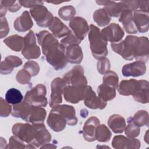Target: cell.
Instances as JSON below:
<instances>
[{"instance_id": "18", "label": "cell", "mask_w": 149, "mask_h": 149, "mask_svg": "<svg viewBox=\"0 0 149 149\" xmlns=\"http://www.w3.org/2000/svg\"><path fill=\"white\" fill-rule=\"evenodd\" d=\"M149 12H146L141 10L134 11L133 14V20L134 24L140 33H146L149 28Z\"/></svg>"}, {"instance_id": "32", "label": "cell", "mask_w": 149, "mask_h": 149, "mask_svg": "<svg viewBox=\"0 0 149 149\" xmlns=\"http://www.w3.org/2000/svg\"><path fill=\"white\" fill-rule=\"evenodd\" d=\"M98 96L103 101L107 102L113 100L116 96V88L102 83L97 89Z\"/></svg>"}, {"instance_id": "22", "label": "cell", "mask_w": 149, "mask_h": 149, "mask_svg": "<svg viewBox=\"0 0 149 149\" xmlns=\"http://www.w3.org/2000/svg\"><path fill=\"white\" fill-rule=\"evenodd\" d=\"M119 22L122 23L124 30L129 34L137 33V29L133 20L132 12L129 9H125L120 15Z\"/></svg>"}, {"instance_id": "9", "label": "cell", "mask_w": 149, "mask_h": 149, "mask_svg": "<svg viewBox=\"0 0 149 149\" xmlns=\"http://www.w3.org/2000/svg\"><path fill=\"white\" fill-rule=\"evenodd\" d=\"M68 86L63 78L56 77L54 79L51 84V94L49 100V106L53 108L62 102V95L65 88Z\"/></svg>"}, {"instance_id": "53", "label": "cell", "mask_w": 149, "mask_h": 149, "mask_svg": "<svg viewBox=\"0 0 149 149\" xmlns=\"http://www.w3.org/2000/svg\"><path fill=\"white\" fill-rule=\"evenodd\" d=\"M40 148H56V146H54L52 144H45L44 145H43L42 146H41Z\"/></svg>"}, {"instance_id": "13", "label": "cell", "mask_w": 149, "mask_h": 149, "mask_svg": "<svg viewBox=\"0 0 149 149\" xmlns=\"http://www.w3.org/2000/svg\"><path fill=\"white\" fill-rule=\"evenodd\" d=\"M112 146L116 149H138L140 147L141 144L140 141L136 138L117 135L113 138Z\"/></svg>"}, {"instance_id": "37", "label": "cell", "mask_w": 149, "mask_h": 149, "mask_svg": "<svg viewBox=\"0 0 149 149\" xmlns=\"http://www.w3.org/2000/svg\"><path fill=\"white\" fill-rule=\"evenodd\" d=\"M132 119L133 123L139 127L143 126H148L149 116L148 113L146 111H138L134 113L133 117H132Z\"/></svg>"}, {"instance_id": "6", "label": "cell", "mask_w": 149, "mask_h": 149, "mask_svg": "<svg viewBox=\"0 0 149 149\" xmlns=\"http://www.w3.org/2000/svg\"><path fill=\"white\" fill-rule=\"evenodd\" d=\"M24 44L22 54L27 59H37L41 55L40 47L37 44L36 37L32 30L24 37Z\"/></svg>"}, {"instance_id": "34", "label": "cell", "mask_w": 149, "mask_h": 149, "mask_svg": "<svg viewBox=\"0 0 149 149\" xmlns=\"http://www.w3.org/2000/svg\"><path fill=\"white\" fill-rule=\"evenodd\" d=\"M93 17L95 22L100 27L108 25L111 19V17L104 8H100L96 10L93 15Z\"/></svg>"}, {"instance_id": "20", "label": "cell", "mask_w": 149, "mask_h": 149, "mask_svg": "<svg viewBox=\"0 0 149 149\" xmlns=\"http://www.w3.org/2000/svg\"><path fill=\"white\" fill-rule=\"evenodd\" d=\"M47 121L48 126L56 132L62 131L67 124L65 119L58 112L52 109L50 111Z\"/></svg>"}, {"instance_id": "3", "label": "cell", "mask_w": 149, "mask_h": 149, "mask_svg": "<svg viewBox=\"0 0 149 149\" xmlns=\"http://www.w3.org/2000/svg\"><path fill=\"white\" fill-rule=\"evenodd\" d=\"M88 33V38L93 56L98 60L106 57L108 54V42L102 36L100 29L94 24H90Z\"/></svg>"}, {"instance_id": "51", "label": "cell", "mask_w": 149, "mask_h": 149, "mask_svg": "<svg viewBox=\"0 0 149 149\" xmlns=\"http://www.w3.org/2000/svg\"><path fill=\"white\" fill-rule=\"evenodd\" d=\"M138 10L149 12V1H139V8Z\"/></svg>"}, {"instance_id": "44", "label": "cell", "mask_w": 149, "mask_h": 149, "mask_svg": "<svg viewBox=\"0 0 149 149\" xmlns=\"http://www.w3.org/2000/svg\"><path fill=\"white\" fill-rule=\"evenodd\" d=\"M32 77L37 76L40 72L39 65L34 61H29L24 65V68Z\"/></svg>"}, {"instance_id": "15", "label": "cell", "mask_w": 149, "mask_h": 149, "mask_svg": "<svg viewBox=\"0 0 149 149\" xmlns=\"http://www.w3.org/2000/svg\"><path fill=\"white\" fill-rule=\"evenodd\" d=\"M99 5H104V9L111 17H119L122 13L128 8L122 2H115L111 1H96Z\"/></svg>"}, {"instance_id": "38", "label": "cell", "mask_w": 149, "mask_h": 149, "mask_svg": "<svg viewBox=\"0 0 149 149\" xmlns=\"http://www.w3.org/2000/svg\"><path fill=\"white\" fill-rule=\"evenodd\" d=\"M7 148L24 149V148H35L32 145L27 144L24 141L19 139L18 137L13 135L11 136L9 139V144L8 145Z\"/></svg>"}, {"instance_id": "48", "label": "cell", "mask_w": 149, "mask_h": 149, "mask_svg": "<svg viewBox=\"0 0 149 149\" xmlns=\"http://www.w3.org/2000/svg\"><path fill=\"white\" fill-rule=\"evenodd\" d=\"M0 38H3V37H6L9 31V27L8 25V21L6 17H1V23H0Z\"/></svg>"}, {"instance_id": "23", "label": "cell", "mask_w": 149, "mask_h": 149, "mask_svg": "<svg viewBox=\"0 0 149 149\" xmlns=\"http://www.w3.org/2000/svg\"><path fill=\"white\" fill-rule=\"evenodd\" d=\"M33 26V22L29 12L24 11L22 15L14 21L15 29L19 32H26L30 30Z\"/></svg>"}, {"instance_id": "10", "label": "cell", "mask_w": 149, "mask_h": 149, "mask_svg": "<svg viewBox=\"0 0 149 149\" xmlns=\"http://www.w3.org/2000/svg\"><path fill=\"white\" fill-rule=\"evenodd\" d=\"M68 85H87V80L84 76L83 68L80 65L73 67L63 77Z\"/></svg>"}, {"instance_id": "8", "label": "cell", "mask_w": 149, "mask_h": 149, "mask_svg": "<svg viewBox=\"0 0 149 149\" xmlns=\"http://www.w3.org/2000/svg\"><path fill=\"white\" fill-rule=\"evenodd\" d=\"M30 13L37 24L42 27H49L54 17L52 13L43 5L30 8Z\"/></svg>"}, {"instance_id": "42", "label": "cell", "mask_w": 149, "mask_h": 149, "mask_svg": "<svg viewBox=\"0 0 149 149\" xmlns=\"http://www.w3.org/2000/svg\"><path fill=\"white\" fill-rule=\"evenodd\" d=\"M31 74L24 68L20 69L16 74V79L21 84H28L30 83Z\"/></svg>"}, {"instance_id": "49", "label": "cell", "mask_w": 149, "mask_h": 149, "mask_svg": "<svg viewBox=\"0 0 149 149\" xmlns=\"http://www.w3.org/2000/svg\"><path fill=\"white\" fill-rule=\"evenodd\" d=\"M19 2L21 6H23L25 8H30L44 5L43 2L41 1H19Z\"/></svg>"}, {"instance_id": "40", "label": "cell", "mask_w": 149, "mask_h": 149, "mask_svg": "<svg viewBox=\"0 0 149 149\" xmlns=\"http://www.w3.org/2000/svg\"><path fill=\"white\" fill-rule=\"evenodd\" d=\"M76 14V9L72 5L65 6L61 8L58 10V15L61 19L68 21L74 17Z\"/></svg>"}, {"instance_id": "39", "label": "cell", "mask_w": 149, "mask_h": 149, "mask_svg": "<svg viewBox=\"0 0 149 149\" xmlns=\"http://www.w3.org/2000/svg\"><path fill=\"white\" fill-rule=\"evenodd\" d=\"M127 125L125 129V134L130 138H135L137 137L140 132V128L139 126L135 125L132 121V117L127 119Z\"/></svg>"}, {"instance_id": "11", "label": "cell", "mask_w": 149, "mask_h": 149, "mask_svg": "<svg viewBox=\"0 0 149 149\" xmlns=\"http://www.w3.org/2000/svg\"><path fill=\"white\" fill-rule=\"evenodd\" d=\"M69 26L72 32L81 41L84 40L89 31L87 22L81 17L77 16L72 18L69 22Z\"/></svg>"}, {"instance_id": "29", "label": "cell", "mask_w": 149, "mask_h": 149, "mask_svg": "<svg viewBox=\"0 0 149 149\" xmlns=\"http://www.w3.org/2000/svg\"><path fill=\"white\" fill-rule=\"evenodd\" d=\"M31 105L26 101L13 105L12 115L15 118H21L26 122H29Z\"/></svg>"}, {"instance_id": "30", "label": "cell", "mask_w": 149, "mask_h": 149, "mask_svg": "<svg viewBox=\"0 0 149 149\" xmlns=\"http://www.w3.org/2000/svg\"><path fill=\"white\" fill-rule=\"evenodd\" d=\"M108 125L115 133H123L126 126L125 118L118 114H113L109 118Z\"/></svg>"}, {"instance_id": "45", "label": "cell", "mask_w": 149, "mask_h": 149, "mask_svg": "<svg viewBox=\"0 0 149 149\" xmlns=\"http://www.w3.org/2000/svg\"><path fill=\"white\" fill-rule=\"evenodd\" d=\"M12 107L2 97L0 98V116L8 117L12 113Z\"/></svg>"}, {"instance_id": "50", "label": "cell", "mask_w": 149, "mask_h": 149, "mask_svg": "<svg viewBox=\"0 0 149 149\" xmlns=\"http://www.w3.org/2000/svg\"><path fill=\"white\" fill-rule=\"evenodd\" d=\"M127 7L132 11L134 12L139 9V1H122Z\"/></svg>"}, {"instance_id": "43", "label": "cell", "mask_w": 149, "mask_h": 149, "mask_svg": "<svg viewBox=\"0 0 149 149\" xmlns=\"http://www.w3.org/2000/svg\"><path fill=\"white\" fill-rule=\"evenodd\" d=\"M111 63L108 58L104 57L98 59L97 63V68L98 72L101 74H104L106 72L110 70Z\"/></svg>"}, {"instance_id": "17", "label": "cell", "mask_w": 149, "mask_h": 149, "mask_svg": "<svg viewBox=\"0 0 149 149\" xmlns=\"http://www.w3.org/2000/svg\"><path fill=\"white\" fill-rule=\"evenodd\" d=\"M84 104L87 107L93 109H103L107 106V102L97 96L90 86H88L87 94L84 99Z\"/></svg>"}, {"instance_id": "4", "label": "cell", "mask_w": 149, "mask_h": 149, "mask_svg": "<svg viewBox=\"0 0 149 149\" xmlns=\"http://www.w3.org/2000/svg\"><path fill=\"white\" fill-rule=\"evenodd\" d=\"M139 42V37L127 36L124 40L111 43V47L114 52L120 55L123 59L131 61L134 58Z\"/></svg>"}, {"instance_id": "16", "label": "cell", "mask_w": 149, "mask_h": 149, "mask_svg": "<svg viewBox=\"0 0 149 149\" xmlns=\"http://www.w3.org/2000/svg\"><path fill=\"white\" fill-rule=\"evenodd\" d=\"M52 110L58 112L66 120V123L70 126L76 125L77 118L76 116V111L73 107L69 105H58L52 108Z\"/></svg>"}, {"instance_id": "31", "label": "cell", "mask_w": 149, "mask_h": 149, "mask_svg": "<svg viewBox=\"0 0 149 149\" xmlns=\"http://www.w3.org/2000/svg\"><path fill=\"white\" fill-rule=\"evenodd\" d=\"M47 116V112L43 107L31 105L29 122L32 124L42 123Z\"/></svg>"}, {"instance_id": "14", "label": "cell", "mask_w": 149, "mask_h": 149, "mask_svg": "<svg viewBox=\"0 0 149 149\" xmlns=\"http://www.w3.org/2000/svg\"><path fill=\"white\" fill-rule=\"evenodd\" d=\"M146 72V66L144 62L136 61L132 63L125 65L122 73L125 77H139L144 75Z\"/></svg>"}, {"instance_id": "19", "label": "cell", "mask_w": 149, "mask_h": 149, "mask_svg": "<svg viewBox=\"0 0 149 149\" xmlns=\"http://www.w3.org/2000/svg\"><path fill=\"white\" fill-rule=\"evenodd\" d=\"M99 125L100 120L95 116H91L86 121L83 127V137L86 141L92 142L95 140V129Z\"/></svg>"}, {"instance_id": "12", "label": "cell", "mask_w": 149, "mask_h": 149, "mask_svg": "<svg viewBox=\"0 0 149 149\" xmlns=\"http://www.w3.org/2000/svg\"><path fill=\"white\" fill-rule=\"evenodd\" d=\"M101 32L105 40L111 43L120 41L125 35L124 31L121 27L115 23H111L104 27Z\"/></svg>"}, {"instance_id": "41", "label": "cell", "mask_w": 149, "mask_h": 149, "mask_svg": "<svg viewBox=\"0 0 149 149\" xmlns=\"http://www.w3.org/2000/svg\"><path fill=\"white\" fill-rule=\"evenodd\" d=\"M118 76L117 73L113 71L109 70L104 74L102 83L104 84L113 87L116 89L118 86Z\"/></svg>"}, {"instance_id": "55", "label": "cell", "mask_w": 149, "mask_h": 149, "mask_svg": "<svg viewBox=\"0 0 149 149\" xmlns=\"http://www.w3.org/2000/svg\"><path fill=\"white\" fill-rule=\"evenodd\" d=\"M47 2L52 3H54V4H59V3H62V2H53V1H51V2Z\"/></svg>"}, {"instance_id": "24", "label": "cell", "mask_w": 149, "mask_h": 149, "mask_svg": "<svg viewBox=\"0 0 149 149\" xmlns=\"http://www.w3.org/2000/svg\"><path fill=\"white\" fill-rule=\"evenodd\" d=\"M22 65V59L13 55L6 56L4 61H2L0 65V72L2 74H10L15 68Z\"/></svg>"}, {"instance_id": "2", "label": "cell", "mask_w": 149, "mask_h": 149, "mask_svg": "<svg viewBox=\"0 0 149 149\" xmlns=\"http://www.w3.org/2000/svg\"><path fill=\"white\" fill-rule=\"evenodd\" d=\"M12 132L13 135L27 144L32 145L35 148L49 143L52 139L43 123L33 125L17 123L13 126Z\"/></svg>"}, {"instance_id": "52", "label": "cell", "mask_w": 149, "mask_h": 149, "mask_svg": "<svg viewBox=\"0 0 149 149\" xmlns=\"http://www.w3.org/2000/svg\"><path fill=\"white\" fill-rule=\"evenodd\" d=\"M0 16L1 17H5V15H6L8 9L3 4H2L1 3H0Z\"/></svg>"}, {"instance_id": "1", "label": "cell", "mask_w": 149, "mask_h": 149, "mask_svg": "<svg viewBox=\"0 0 149 149\" xmlns=\"http://www.w3.org/2000/svg\"><path fill=\"white\" fill-rule=\"evenodd\" d=\"M37 37L48 63L56 70L66 67L68 61L65 55V48L56 37L47 30L40 31L37 34Z\"/></svg>"}, {"instance_id": "7", "label": "cell", "mask_w": 149, "mask_h": 149, "mask_svg": "<svg viewBox=\"0 0 149 149\" xmlns=\"http://www.w3.org/2000/svg\"><path fill=\"white\" fill-rule=\"evenodd\" d=\"M87 85H68L63 90V97L68 102L77 104L84 100L87 94Z\"/></svg>"}, {"instance_id": "21", "label": "cell", "mask_w": 149, "mask_h": 149, "mask_svg": "<svg viewBox=\"0 0 149 149\" xmlns=\"http://www.w3.org/2000/svg\"><path fill=\"white\" fill-rule=\"evenodd\" d=\"M65 55L68 62L80 64L83 58L81 48L78 44H70L65 48Z\"/></svg>"}, {"instance_id": "26", "label": "cell", "mask_w": 149, "mask_h": 149, "mask_svg": "<svg viewBox=\"0 0 149 149\" xmlns=\"http://www.w3.org/2000/svg\"><path fill=\"white\" fill-rule=\"evenodd\" d=\"M149 57V41L147 37H139V42L137 49L134 56L137 61L145 63L148 61Z\"/></svg>"}, {"instance_id": "47", "label": "cell", "mask_w": 149, "mask_h": 149, "mask_svg": "<svg viewBox=\"0 0 149 149\" xmlns=\"http://www.w3.org/2000/svg\"><path fill=\"white\" fill-rule=\"evenodd\" d=\"M81 42V41L78 40L76 36L74 35V34L71 32L66 37L63 38L61 41L60 43L65 47L66 48L68 45L70 44H78L79 45Z\"/></svg>"}, {"instance_id": "35", "label": "cell", "mask_w": 149, "mask_h": 149, "mask_svg": "<svg viewBox=\"0 0 149 149\" xmlns=\"http://www.w3.org/2000/svg\"><path fill=\"white\" fill-rule=\"evenodd\" d=\"M112 133L105 124L99 125L95 133V139L99 142H108L111 139Z\"/></svg>"}, {"instance_id": "25", "label": "cell", "mask_w": 149, "mask_h": 149, "mask_svg": "<svg viewBox=\"0 0 149 149\" xmlns=\"http://www.w3.org/2000/svg\"><path fill=\"white\" fill-rule=\"evenodd\" d=\"M49 29L55 37L59 38L66 37L71 32V30L58 17H54L49 26Z\"/></svg>"}, {"instance_id": "28", "label": "cell", "mask_w": 149, "mask_h": 149, "mask_svg": "<svg viewBox=\"0 0 149 149\" xmlns=\"http://www.w3.org/2000/svg\"><path fill=\"white\" fill-rule=\"evenodd\" d=\"M139 80L134 79L130 80H123L118 86V91L120 95L129 96L133 95L139 87Z\"/></svg>"}, {"instance_id": "5", "label": "cell", "mask_w": 149, "mask_h": 149, "mask_svg": "<svg viewBox=\"0 0 149 149\" xmlns=\"http://www.w3.org/2000/svg\"><path fill=\"white\" fill-rule=\"evenodd\" d=\"M46 94L45 86L42 84H38L26 92L24 101L31 105L45 107L48 104Z\"/></svg>"}, {"instance_id": "46", "label": "cell", "mask_w": 149, "mask_h": 149, "mask_svg": "<svg viewBox=\"0 0 149 149\" xmlns=\"http://www.w3.org/2000/svg\"><path fill=\"white\" fill-rule=\"evenodd\" d=\"M0 3L3 4L6 9L9 10L10 12H16L20 10L21 8V5L19 2V1H6L2 0L1 1Z\"/></svg>"}, {"instance_id": "27", "label": "cell", "mask_w": 149, "mask_h": 149, "mask_svg": "<svg viewBox=\"0 0 149 149\" xmlns=\"http://www.w3.org/2000/svg\"><path fill=\"white\" fill-rule=\"evenodd\" d=\"M139 87L136 91L132 95L133 98L136 101L141 104L148 102V81L145 80H139Z\"/></svg>"}, {"instance_id": "36", "label": "cell", "mask_w": 149, "mask_h": 149, "mask_svg": "<svg viewBox=\"0 0 149 149\" xmlns=\"http://www.w3.org/2000/svg\"><path fill=\"white\" fill-rule=\"evenodd\" d=\"M23 99L22 93L15 88L9 89L5 94V100L10 104L15 105L22 101Z\"/></svg>"}, {"instance_id": "33", "label": "cell", "mask_w": 149, "mask_h": 149, "mask_svg": "<svg viewBox=\"0 0 149 149\" xmlns=\"http://www.w3.org/2000/svg\"><path fill=\"white\" fill-rule=\"evenodd\" d=\"M3 42L12 50L19 52L22 50L24 44V38L19 35L15 34L6 38Z\"/></svg>"}, {"instance_id": "54", "label": "cell", "mask_w": 149, "mask_h": 149, "mask_svg": "<svg viewBox=\"0 0 149 149\" xmlns=\"http://www.w3.org/2000/svg\"><path fill=\"white\" fill-rule=\"evenodd\" d=\"M0 144H1V146H0V147H1V148H3V146L4 145V144H5L6 146H7V147H8V144H7V143H6V140H5V139H4L3 137H1V142H0ZM8 148V147H7Z\"/></svg>"}]
</instances>
